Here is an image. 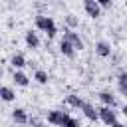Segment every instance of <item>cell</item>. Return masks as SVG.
I'll list each match as a JSON object with an SVG mask.
<instances>
[{"mask_svg":"<svg viewBox=\"0 0 127 127\" xmlns=\"http://www.w3.org/2000/svg\"><path fill=\"white\" fill-rule=\"evenodd\" d=\"M30 123H32V127H48L44 121H38L36 117H32V119H30Z\"/></svg>","mask_w":127,"mask_h":127,"instance_id":"d6986e66","label":"cell"},{"mask_svg":"<svg viewBox=\"0 0 127 127\" xmlns=\"http://www.w3.org/2000/svg\"><path fill=\"white\" fill-rule=\"evenodd\" d=\"M62 127H79V123H77V119H73L71 115L65 113V119H64V123H62Z\"/></svg>","mask_w":127,"mask_h":127,"instance_id":"ac0fdd59","label":"cell"},{"mask_svg":"<svg viewBox=\"0 0 127 127\" xmlns=\"http://www.w3.org/2000/svg\"><path fill=\"white\" fill-rule=\"evenodd\" d=\"M12 79H14V83H16V85H20V87H26V85H28V81H30V79H28V75H26V73H22V71H14V77H12Z\"/></svg>","mask_w":127,"mask_h":127,"instance_id":"9a60e30c","label":"cell"},{"mask_svg":"<svg viewBox=\"0 0 127 127\" xmlns=\"http://www.w3.org/2000/svg\"><path fill=\"white\" fill-rule=\"evenodd\" d=\"M65 101H67V105H71V107H75V109H81V107L85 105V101H83L79 95H73V93H71V95H67V99H65Z\"/></svg>","mask_w":127,"mask_h":127,"instance_id":"7c38bea8","label":"cell"},{"mask_svg":"<svg viewBox=\"0 0 127 127\" xmlns=\"http://www.w3.org/2000/svg\"><path fill=\"white\" fill-rule=\"evenodd\" d=\"M64 40H67L75 50H81V48H83V42H81L79 34H77V32H73V30H69V28H65V30H64Z\"/></svg>","mask_w":127,"mask_h":127,"instance_id":"277c9868","label":"cell"},{"mask_svg":"<svg viewBox=\"0 0 127 127\" xmlns=\"http://www.w3.org/2000/svg\"><path fill=\"white\" fill-rule=\"evenodd\" d=\"M60 52H62L65 58H73V56H75V48H73L67 40H62V42H60Z\"/></svg>","mask_w":127,"mask_h":127,"instance_id":"30bf717a","label":"cell"},{"mask_svg":"<svg viewBox=\"0 0 127 127\" xmlns=\"http://www.w3.org/2000/svg\"><path fill=\"white\" fill-rule=\"evenodd\" d=\"M64 119H65V113H64V111H60V109L48 111V123H52V125H62Z\"/></svg>","mask_w":127,"mask_h":127,"instance_id":"5b68a950","label":"cell"},{"mask_svg":"<svg viewBox=\"0 0 127 127\" xmlns=\"http://www.w3.org/2000/svg\"><path fill=\"white\" fill-rule=\"evenodd\" d=\"M117 87H119L121 95H125V97H127V71L119 73V77H117Z\"/></svg>","mask_w":127,"mask_h":127,"instance_id":"4fadbf2b","label":"cell"},{"mask_svg":"<svg viewBox=\"0 0 127 127\" xmlns=\"http://www.w3.org/2000/svg\"><path fill=\"white\" fill-rule=\"evenodd\" d=\"M99 99H101V103H103L105 107H111V109H113V107L117 105V99H115V95H113L111 91H101V93H99Z\"/></svg>","mask_w":127,"mask_h":127,"instance_id":"8992f818","label":"cell"},{"mask_svg":"<svg viewBox=\"0 0 127 127\" xmlns=\"http://www.w3.org/2000/svg\"><path fill=\"white\" fill-rule=\"evenodd\" d=\"M12 119H14L16 123H20V125H24V123H28V121H30L28 113H26L22 107H16V109H12Z\"/></svg>","mask_w":127,"mask_h":127,"instance_id":"52a82bcc","label":"cell"},{"mask_svg":"<svg viewBox=\"0 0 127 127\" xmlns=\"http://www.w3.org/2000/svg\"><path fill=\"white\" fill-rule=\"evenodd\" d=\"M95 52H97V56H101V58H107V56H111V46H109L107 42H97V46H95Z\"/></svg>","mask_w":127,"mask_h":127,"instance_id":"8fae6325","label":"cell"},{"mask_svg":"<svg viewBox=\"0 0 127 127\" xmlns=\"http://www.w3.org/2000/svg\"><path fill=\"white\" fill-rule=\"evenodd\" d=\"M121 111H123V115L127 117V105H123V109H121Z\"/></svg>","mask_w":127,"mask_h":127,"instance_id":"603a6c76","label":"cell"},{"mask_svg":"<svg viewBox=\"0 0 127 127\" xmlns=\"http://www.w3.org/2000/svg\"><path fill=\"white\" fill-rule=\"evenodd\" d=\"M83 10H85V14L91 16V18L101 16V6H99L97 0H83Z\"/></svg>","mask_w":127,"mask_h":127,"instance_id":"3957f363","label":"cell"},{"mask_svg":"<svg viewBox=\"0 0 127 127\" xmlns=\"http://www.w3.org/2000/svg\"><path fill=\"white\" fill-rule=\"evenodd\" d=\"M10 64L16 67V71H20V67H24V65H26V58H24L22 54H14V56H12V60H10Z\"/></svg>","mask_w":127,"mask_h":127,"instance_id":"5bb4252c","label":"cell"},{"mask_svg":"<svg viewBox=\"0 0 127 127\" xmlns=\"http://www.w3.org/2000/svg\"><path fill=\"white\" fill-rule=\"evenodd\" d=\"M97 2H99L101 8H109V6H111V0H97Z\"/></svg>","mask_w":127,"mask_h":127,"instance_id":"ffe728a7","label":"cell"},{"mask_svg":"<svg viewBox=\"0 0 127 127\" xmlns=\"http://www.w3.org/2000/svg\"><path fill=\"white\" fill-rule=\"evenodd\" d=\"M36 28H38V30H42V32H46V36H48V38H54V36H56V32H58L54 18L44 16V14H38V16H36Z\"/></svg>","mask_w":127,"mask_h":127,"instance_id":"6da1fadb","label":"cell"},{"mask_svg":"<svg viewBox=\"0 0 127 127\" xmlns=\"http://www.w3.org/2000/svg\"><path fill=\"white\" fill-rule=\"evenodd\" d=\"M34 79L38 81V83H48V73L44 71V69H36V73H34Z\"/></svg>","mask_w":127,"mask_h":127,"instance_id":"e0dca14e","label":"cell"},{"mask_svg":"<svg viewBox=\"0 0 127 127\" xmlns=\"http://www.w3.org/2000/svg\"><path fill=\"white\" fill-rule=\"evenodd\" d=\"M97 111H99V119H101L105 125H115V123H117V113H115L111 107H105V105H103V107H99Z\"/></svg>","mask_w":127,"mask_h":127,"instance_id":"7a4b0ae2","label":"cell"},{"mask_svg":"<svg viewBox=\"0 0 127 127\" xmlns=\"http://www.w3.org/2000/svg\"><path fill=\"white\" fill-rule=\"evenodd\" d=\"M81 111H83V115H85L89 121H97V119H99V111H97L91 103H85V105L81 107Z\"/></svg>","mask_w":127,"mask_h":127,"instance_id":"9c48e42d","label":"cell"},{"mask_svg":"<svg viewBox=\"0 0 127 127\" xmlns=\"http://www.w3.org/2000/svg\"><path fill=\"white\" fill-rule=\"evenodd\" d=\"M24 40H26V46H28V48H32V50H36V48L40 46V38H38V34H36V32H32V30H28V32H26Z\"/></svg>","mask_w":127,"mask_h":127,"instance_id":"ba28073f","label":"cell"},{"mask_svg":"<svg viewBox=\"0 0 127 127\" xmlns=\"http://www.w3.org/2000/svg\"><path fill=\"white\" fill-rule=\"evenodd\" d=\"M67 24H69V26H75V24H77V20H75V18L69 14V16H67Z\"/></svg>","mask_w":127,"mask_h":127,"instance_id":"44dd1931","label":"cell"},{"mask_svg":"<svg viewBox=\"0 0 127 127\" xmlns=\"http://www.w3.org/2000/svg\"><path fill=\"white\" fill-rule=\"evenodd\" d=\"M0 95H2V99H4V101H12V99L16 97L14 89H12V87H8V85H4V87L0 89Z\"/></svg>","mask_w":127,"mask_h":127,"instance_id":"2e32d148","label":"cell"},{"mask_svg":"<svg viewBox=\"0 0 127 127\" xmlns=\"http://www.w3.org/2000/svg\"><path fill=\"white\" fill-rule=\"evenodd\" d=\"M111 127H127V125H123V123H119V121H117V123H115V125H111Z\"/></svg>","mask_w":127,"mask_h":127,"instance_id":"7402d4cb","label":"cell"}]
</instances>
